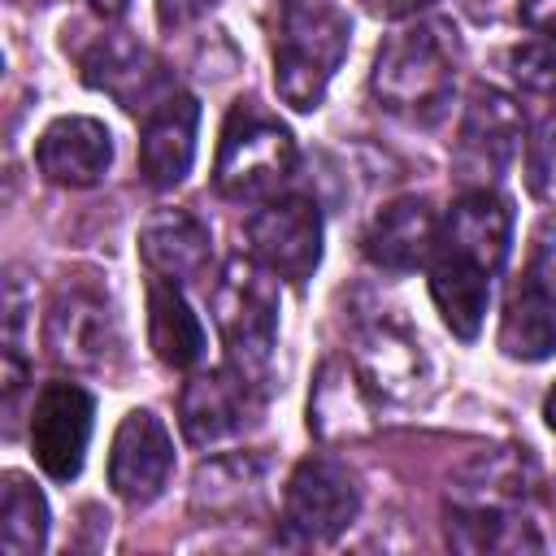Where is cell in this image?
Segmentation results:
<instances>
[{
    "mask_svg": "<svg viewBox=\"0 0 556 556\" xmlns=\"http://www.w3.org/2000/svg\"><path fill=\"white\" fill-rule=\"evenodd\" d=\"M352 22L334 0H282L274 22V87L295 113L326 100L334 70L348 56Z\"/></svg>",
    "mask_w": 556,
    "mask_h": 556,
    "instance_id": "obj_1",
    "label": "cell"
},
{
    "mask_svg": "<svg viewBox=\"0 0 556 556\" xmlns=\"http://www.w3.org/2000/svg\"><path fill=\"white\" fill-rule=\"evenodd\" d=\"M378 104L408 122H439L456 87V52L443 22H408L378 43L374 78Z\"/></svg>",
    "mask_w": 556,
    "mask_h": 556,
    "instance_id": "obj_2",
    "label": "cell"
},
{
    "mask_svg": "<svg viewBox=\"0 0 556 556\" xmlns=\"http://www.w3.org/2000/svg\"><path fill=\"white\" fill-rule=\"evenodd\" d=\"M213 321L222 330L230 365L252 382H274V348H278V287L274 274L252 256H230L213 282Z\"/></svg>",
    "mask_w": 556,
    "mask_h": 556,
    "instance_id": "obj_3",
    "label": "cell"
},
{
    "mask_svg": "<svg viewBox=\"0 0 556 556\" xmlns=\"http://www.w3.org/2000/svg\"><path fill=\"white\" fill-rule=\"evenodd\" d=\"M295 169V139L291 130L265 113L256 100L230 104L217 139L213 187L226 200H269Z\"/></svg>",
    "mask_w": 556,
    "mask_h": 556,
    "instance_id": "obj_4",
    "label": "cell"
},
{
    "mask_svg": "<svg viewBox=\"0 0 556 556\" xmlns=\"http://www.w3.org/2000/svg\"><path fill=\"white\" fill-rule=\"evenodd\" d=\"M361 513L356 473L334 456H304L282 491V543H334Z\"/></svg>",
    "mask_w": 556,
    "mask_h": 556,
    "instance_id": "obj_5",
    "label": "cell"
},
{
    "mask_svg": "<svg viewBox=\"0 0 556 556\" xmlns=\"http://www.w3.org/2000/svg\"><path fill=\"white\" fill-rule=\"evenodd\" d=\"M252 256L282 282L304 287L321 265V208L308 195H269L248 217Z\"/></svg>",
    "mask_w": 556,
    "mask_h": 556,
    "instance_id": "obj_6",
    "label": "cell"
},
{
    "mask_svg": "<svg viewBox=\"0 0 556 556\" xmlns=\"http://www.w3.org/2000/svg\"><path fill=\"white\" fill-rule=\"evenodd\" d=\"M91 417H96V400L87 395V387L70 378H52L39 387L30 404V452L52 482L78 478L91 443Z\"/></svg>",
    "mask_w": 556,
    "mask_h": 556,
    "instance_id": "obj_7",
    "label": "cell"
},
{
    "mask_svg": "<svg viewBox=\"0 0 556 556\" xmlns=\"http://www.w3.org/2000/svg\"><path fill=\"white\" fill-rule=\"evenodd\" d=\"M352 369H356V378L369 395L391 400V404H408L426 387L421 343L391 313L356 321V330H352Z\"/></svg>",
    "mask_w": 556,
    "mask_h": 556,
    "instance_id": "obj_8",
    "label": "cell"
},
{
    "mask_svg": "<svg viewBox=\"0 0 556 556\" xmlns=\"http://www.w3.org/2000/svg\"><path fill=\"white\" fill-rule=\"evenodd\" d=\"M261 417V387H252L235 365L204 369L187 378L178 395V426L191 447H217L226 439H239Z\"/></svg>",
    "mask_w": 556,
    "mask_h": 556,
    "instance_id": "obj_9",
    "label": "cell"
},
{
    "mask_svg": "<svg viewBox=\"0 0 556 556\" xmlns=\"http://www.w3.org/2000/svg\"><path fill=\"white\" fill-rule=\"evenodd\" d=\"M43 348L65 369H104L117 352V321L96 287H61L43 317Z\"/></svg>",
    "mask_w": 556,
    "mask_h": 556,
    "instance_id": "obj_10",
    "label": "cell"
},
{
    "mask_svg": "<svg viewBox=\"0 0 556 556\" xmlns=\"http://www.w3.org/2000/svg\"><path fill=\"white\" fill-rule=\"evenodd\" d=\"M500 352L526 365H539L556 352V265L543 248L508 287L500 313Z\"/></svg>",
    "mask_w": 556,
    "mask_h": 556,
    "instance_id": "obj_11",
    "label": "cell"
},
{
    "mask_svg": "<svg viewBox=\"0 0 556 556\" xmlns=\"http://www.w3.org/2000/svg\"><path fill=\"white\" fill-rule=\"evenodd\" d=\"M174 473V439L152 408H130L109 447V486L126 504H152Z\"/></svg>",
    "mask_w": 556,
    "mask_h": 556,
    "instance_id": "obj_12",
    "label": "cell"
},
{
    "mask_svg": "<svg viewBox=\"0 0 556 556\" xmlns=\"http://www.w3.org/2000/svg\"><path fill=\"white\" fill-rule=\"evenodd\" d=\"M83 83L113 96L130 113H152L165 96H174V78L165 74V65L126 30H113L96 39L91 52H83Z\"/></svg>",
    "mask_w": 556,
    "mask_h": 556,
    "instance_id": "obj_13",
    "label": "cell"
},
{
    "mask_svg": "<svg viewBox=\"0 0 556 556\" xmlns=\"http://www.w3.org/2000/svg\"><path fill=\"white\" fill-rule=\"evenodd\" d=\"M526 139V113L508 91L478 87L465 104L460 135H456V161L465 174H482L486 182L500 178Z\"/></svg>",
    "mask_w": 556,
    "mask_h": 556,
    "instance_id": "obj_14",
    "label": "cell"
},
{
    "mask_svg": "<svg viewBox=\"0 0 556 556\" xmlns=\"http://www.w3.org/2000/svg\"><path fill=\"white\" fill-rule=\"evenodd\" d=\"M508 243H513V208L504 195H495L491 187H469L452 200L447 217L439 222V248L465 265L486 269L491 278L500 274V265L508 261Z\"/></svg>",
    "mask_w": 556,
    "mask_h": 556,
    "instance_id": "obj_15",
    "label": "cell"
},
{
    "mask_svg": "<svg viewBox=\"0 0 556 556\" xmlns=\"http://www.w3.org/2000/svg\"><path fill=\"white\" fill-rule=\"evenodd\" d=\"M195 130H200V104L187 91L165 96L152 113H143L139 130V174L152 191H174L195 161Z\"/></svg>",
    "mask_w": 556,
    "mask_h": 556,
    "instance_id": "obj_16",
    "label": "cell"
},
{
    "mask_svg": "<svg viewBox=\"0 0 556 556\" xmlns=\"http://www.w3.org/2000/svg\"><path fill=\"white\" fill-rule=\"evenodd\" d=\"M35 165L56 187L70 191L96 187L113 165V135L96 117H78V113L56 117L35 143Z\"/></svg>",
    "mask_w": 556,
    "mask_h": 556,
    "instance_id": "obj_17",
    "label": "cell"
},
{
    "mask_svg": "<svg viewBox=\"0 0 556 556\" xmlns=\"http://www.w3.org/2000/svg\"><path fill=\"white\" fill-rule=\"evenodd\" d=\"M439 248V217L421 195H400L382 204L365 230V256L387 274H413L430 265Z\"/></svg>",
    "mask_w": 556,
    "mask_h": 556,
    "instance_id": "obj_18",
    "label": "cell"
},
{
    "mask_svg": "<svg viewBox=\"0 0 556 556\" xmlns=\"http://www.w3.org/2000/svg\"><path fill=\"white\" fill-rule=\"evenodd\" d=\"M265 478H269V460L261 452H222L200 460L195 478H191V504L204 517L217 521H239L252 517L265 504Z\"/></svg>",
    "mask_w": 556,
    "mask_h": 556,
    "instance_id": "obj_19",
    "label": "cell"
},
{
    "mask_svg": "<svg viewBox=\"0 0 556 556\" xmlns=\"http://www.w3.org/2000/svg\"><path fill=\"white\" fill-rule=\"evenodd\" d=\"M139 256L156 278H174V282H191L208 269L213 256V239L208 226L195 213L182 208H161L143 222L139 230Z\"/></svg>",
    "mask_w": 556,
    "mask_h": 556,
    "instance_id": "obj_20",
    "label": "cell"
},
{
    "mask_svg": "<svg viewBox=\"0 0 556 556\" xmlns=\"http://www.w3.org/2000/svg\"><path fill=\"white\" fill-rule=\"evenodd\" d=\"M534 460L526 447H491L465 460L452 478V504H473V508H521L534 495Z\"/></svg>",
    "mask_w": 556,
    "mask_h": 556,
    "instance_id": "obj_21",
    "label": "cell"
},
{
    "mask_svg": "<svg viewBox=\"0 0 556 556\" xmlns=\"http://www.w3.org/2000/svg\"><path fill=\"white\" fill-rule=\"evenodd\" d=\"M148 343L174 369H191L204 361V326L187 304L182 282L174 278H148Z\"/></svg>",
    "mask_w": 556,
    "mask_h": 556,
    "instance_id": "obj_22",
    "label": "cell"
},
{
    "mask_svg": "<svg viewBox=\"0 0 556 556\" xmlns=\"http://www.w3.org/2000/svg\"><path fill=\"white\" fill-rule=\"evenodd\" d=\"M430 300H434L443 326L469 343V339H478L486 304H491V274L478 265H465L447 252H434L430 256Z\"/></svg>",
    "mask_w": 556,
    "mask_h": 556,
    "instance_id": "obj_23",
    "label": "cell"
},
{
    "mask_svg": "<svg viewBox=\"0 0 556 556\" xmlns=\"http://www.w3.org/2000/svg\"><path fill=\"white\" fill-rule=\"evenodd\" d=\"M447 543L460 552H539L543 539L521 517V508H473L452 504L447 508Z\"/></svg>",
    "mask_w": 556,
    "mask_h": 556,
    "instance_id": "obj_24",
    "label": "cell"
},
{
    "mask_svg": "<svg viewBox=\"0 0 556 556\" xmlns=\"http://www.w3.org/2000/svg\"><path fill=\"white\" fill-rule=\"evenodd\" d=\"M48 543V500L22 473H4L0 504V547L4 556H35Z\"/></svg>",
    "mask_w": 556,
    "mask_h": 556,
    "instance_id": "obj_25",
    "label": "cell"
},
{
    "mask_svg": "<svg viewBox=\"0 0 556 556\" xmlns=\"http://www.w3.org/2000/svg\"><path fill=\"white\" fill-rule=\"evenodd\" d=\"M361 378L356 369H339V365H326L321 369V382H317V395L308 404V426L321 434V439H339V434H356L365 430V408H361Z\"/></svg>",
    "mask_w": 556,
    "mask_h": 556,
    "instance_id": "obj_26",
    "label": "cell"
},
{
    "mask_svg": "<svg viewBox=\"0 0 556 556\" xmlns=\"http://www.w3.org/2000/svg\"><path fill=\"white\" fill-rule=\"evenodd\" d=\"M508 74H513L526 91L556 100V39H543V35H539V39L517 43V48L508 52Z\"/></svg>",
    "mask_w": 556,
    "mask_h": 556,
    "instance_id": "obj_27",
    "label": "cell"
},
{
    "mask_svg": "<svg viewBox=\"0 0 556 556\" xmlns=\"http://www.w3.org/2000/svg\"><path fill=\"white\" fill-rule=\"evenodd\" d=\"M526 187L534 200L556 204V113H547L526 139Z\"/></svg>",
    "mask_w": 556,
    "mask_h": 556,
    "instance_id": "obj_28",
    "label": "cell"
},
{
    "mask_svg": "<svg viewBox=\"0 0 556 556\" xmlns=\"http://www.w3.org/2000/svg\"><path fill=\"white\" fill-rule=\"evenodd\" d=\"M217 9V0H156V22L161 30H187L200 17H208Z\"/></svg>",
    "mask_w": 556,
    "mask_h": 556,
    "instance_id": "obj_29",
    "label": "cell"
},
{
    "mask_svg": "<svg viewBox=\"0 0 556 556\" xmlns=\"http://www.w3.org/2000/svg\"><path fill=\"white\" fill-rule=\"evenodd\" d=\"M517 17H521L526 30L543 35V39H556V0H521Z\"/></svg>",
    "mask_w": 556,
    "mask_h": 556,
    "instance_id": "obj_30",
    "label": "cell"
},
{
    "mask_svg": "<svg viewBox=\"0 0 556 556\" xmlns=\"http://www.w3.org/2000/svg\"><path fill=\"white\" fill-rule=\"evenodd\" d=\"M421 4H430V0H365V9L378 13V17H408V13H417Z\"/></svg>",
    "mask_w": 556,
    "mask_h": 556,
    "instance_id": "obj_31",
    "label": "cell"
},
{
    "mask_svg": "<svg viewBox=\"0 0 556 556\" xmlns=\"http://www.w3.org/2000/svg\"><path fill=\"white\" fill-rule=\"evenodd\" d=\"M126 4H130V0H91V9H96V13H104V17H122V13H126Z\"/></svg>",
    "mask_w": 556,
    "mask_h": 556,
    "instance_id": "obj_32",
    "label": "cell"
},
{
    "mask_svg": "<svg viewBox=\"0 0 556 556\" xmlns=\"http://www.w3.org/2000/svg\"><path fill=\"white\" fill-rule=\"evenodd\" d=\"M543 421H547V430H556V387H552L547 400H543Z\"/></svg>",
    "mask_w": 556,
    "mask_h": 556,
    "instance_id": "obj_33",
    "label": "cell"
}]
</instances>
